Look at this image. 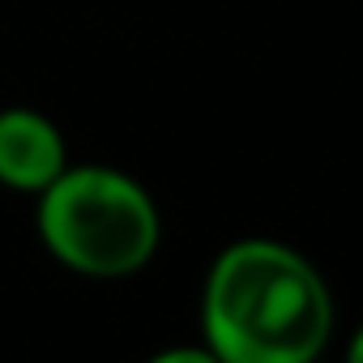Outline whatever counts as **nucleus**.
Masks as SVG:
<instances>
[{"label":"nucleus","mask_w":363,"mask_h":363,"mask_svg":"<svg viewBox=\"0 0 363 363\" xmlns=\"http://www.w3.org/2000/svg\"><path fill=\"white\" fill-rule=\"evenodd\" d=\"M201 329L218 363H316L333 333V295L291 244L235 240L206 274Z\"/></svg>","instance_id":"nucleus-1"},{"label":"nucleus","mask_w":363,"mask_h":363,"mask_svg":"<svg viewBox=\"0 0 363 363\" xmlns=\"http://www.w3.org/2000/svg\"><path fill=\"white\" fill-rule=\"evenodd\" d=\"M43 248L82 278H128L150 265L162 240L158 206L116 167H65L39 193Z\"/></svg>","instance_id":"nucleus-2"},{"label":"nucleus","mask_w":363,"mask_h":363,"mask_svg":"<svg viewBox=\"0 0 363 363\" xmlns=\"http://www.w3.org/2000/svg\"><path fill=\"white\" fill-rule=\"evenodd\" d=\"M69 167L60 128L30 107L0 111V184L18 193H43Z\"/></svg>","instance_id":"nucleus-3"},{"label":"nucleus","mask_w":363,"mask_h":363,"mask_svg":"<svg viewBox=\"0 0 363 363\" xmlns=\"http://www.w3.org/2000/svg\"><path fill=\"white\" fill-rule=\"evenodd\" d=\"M145 363H218V354L210 346H171V350H158Z\"/></svg>","instance_id":"nucleus-4"},{"label":"nucleus","mask_w":363,"mask_h":363,"mask_svg":"<svg viewBox=\"0 0 363 363\" xmlns=\"http://www.w3.org/2000/svg\"><path fill=\"white\" fill-rule=\"evenodd\" d=\"M346 363H363V325L354 329V337H350V346H346Z\"/></svg>","instance_id":"nucleus-5"}]
</instances>
